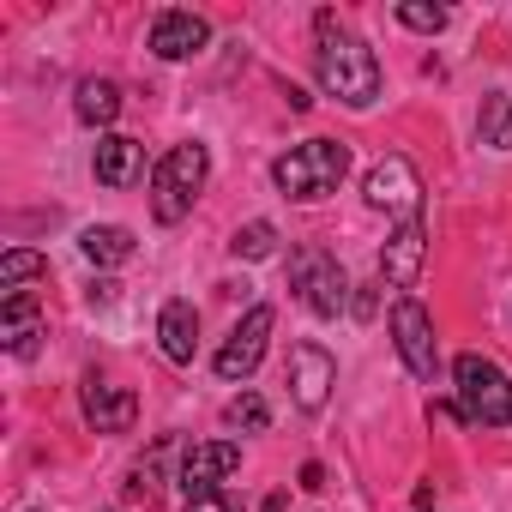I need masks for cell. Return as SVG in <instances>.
<instances>
[{"label": "cell", "mask_w": 512, "mask_h": 512, "mask_svg": "<svg viewBox=\"0 0 512 512\" xmlns=\"http://www.w3.org/2000/svg\"><path fill=\"white\" fill-rule=\"evenodd\" d=\"M139 169H145V145H139V139L109 133V139L97 145V181H103V187H133Z\"/></svg>", "instance_id": "cell-16"}, {"label": "cell", "mask_w": 512, "mask_h": 512, "mask_svg": "<svg viewBox=\"0 0 512 512\" xmlns=\"http://www.w3.org/2000/svg\"><path fill=\"white\" fill-rule=\"evenodd\" d=\"M79 253L91 266H127L133 260V229H121V223H91V229H79Z\"/></svg>", "instance_id": "cell-17"}, {"label": "cell", "mask_w": 512, "mask_h": 512, "mask_svg": "<svg viewBox=\"0 0 512 512\" xmlns=\"http://www.w3.org/2000/svg\"><path fill=\"white\" fill-rule=\"evenodd\" d=\"M133 416H139V398L127 392V386H109V380H85V422L97 428V434H127L133 428Z\"/></svg>", "instance_id": "cell-13"}, {"label": "cell", "mask_w": 512, "mask_h": 512, "mask_svg": "<svg viewBox=\"0 0 512 512\" xmlns=\"http://www.w3.org/2000/svg\"><path fill=\"white\" fill-rule=\"evenodd\" d=\"M181 512H241V506H235L223 488H199V494H187V506H181Z\"/></svg>", "instance_id": "cell-25"}, {"label": "cell", "mask_w": 512, "mask_h": 512, "mask_svg": "<svg viewBox=\"0 0 512 512\" xmlns=\"http://www.w3.org/2000/svg\"><path fill=\"white\" fill-rule=\"evenodd\" d=\"M302 488L320 494V488H326V470H320V464H302Z\"/></svg>", "instance_id": "cell-28"}, {"label": "cell", "mask_w": 512, "mask_h": 512, "mask_svg": "<svg viewBox=\"0 0 512 512\" xmlns=\"http://www.w3.org/2000/svg\"><path fill=\"white\" fill-rule=\"evenodd\" d=\"M368 205L380 211H398V217H422V175L410 169V157H380L362 181Z\"/></svg>", "instance_id": "cell-7"}, {"label": "cell", "mask_w": 512, "mask_h": 512, "mask_svg": "<svg viewBox=\"0 0 512 512\" xmlns=\"http://www.w3.org/2000/svg\"><path fill=\"white\" fill-rule=\"evenodd\" d=\"M398 25H410V31H446V7H422V0H404L398 7Z\"/></svg>", "instance_id": "cell-24"}, {"label": "cell", "mask_w": 512, "mask_h": 512, "mask_svg": "<svg viewBox=\"0 0 512 512\" xmlns=\"http://www.w3.org/2000/svg\"><path fill=\"white\" fill-rule=\"evenodd\" d=\"M0 338H7V350L19 362L37 356V338H43V302L31 290H13L7 302H0Z\"/></svg>", "instance_id": "cell-12"}, {"label": "cell", "mask_w": 512, "mask_h": 512, "mask_svg": "<svg viewBox=\"0 0 512 512\" xmlns=\"http://www.w3.org/2000/svg\"><path fill=\"white\" fill-rule=\"evenodd\" d=\"M476 139L494 145V151H512V97H482V115H476Z\"/></svg>", "instance_id": "cell-19"}, {"label": "cell", "mask_w": 512, "mask_h": 512, "mask_svg": "<svg viewBox=\"0 0 512 512\" xmlns=\"http://www.w3.org/2000/svg\"><path fill=\"white\" fill-rule=\"evenodd\" d=\"M452 380H458V410L470 428H512V380L488 356H476V350L458 356Z\"/></svg>", "instance_id": "cell-3"}, {"label": "cell", "mask_w": 512, "mask_h": 512, "mask_svg": "<svg viewBox=\"0 0 512 512\" xmlns=\"http://www.w3.org/2000/svg\"><path fill=\"white\" fill-rule=\"evenodd\" d=\"M290 290L302 296V308L308 314H320V320H338L344 308H350V278H344V266L332 260L326 247H302L296 260H290Z\"/></svg>", "instance_id": "cell-5"}, {"label": "cell", "mask_w": 512, "mask_h": 512, "mask_svg": "<svg viewBox=\"0 0 512 512\" xmlns=\"http://www.w3.org/2000/svg\"><path fill=\"white\" fill-rule=\"evenodd\" d=\"M49 272V260H43V253H31V247H7V260H0V290H19L25 278H43Z\"/></svg>", "instance_id": "cell-22"}, {"label": "cell", "mask_w": 512, "mask_h": 512, "mask_svg": "<svg viewBox=\"0 0 512 512\" xmlns=\"http://www.w3.org/2000/svg\"><path fill=\"white\" fill-rule=\"evenodd\" d=\"M157 344H163V356L175 362V368H187L193 362V350H199V314H193V302H163V314H157Z\"/></svg>", "instance_id": "cell-15"}, {"label": "cell", "mask_w": 512, "mask_h": 512, "mask_svg": "<svg viewBox=\"0 0 512 512\" xmlns=\"http://www.w3.org/2000/svg\"><path fill=\"white\" fill-rule=\"evenodd\" d=\"M229 470H241V446H229V440L187 446V458H181V488H187V494H199V488H217Z\"/></svg>", "instance_id": "cell-14"}, {"label": "cell", "mask_w": 512, "mask_h": 512, "mask_svg": "<svg viewBox=\"0 0 512 512\" xmlns=\"http://www.w3.org/2000/svg\"><path fill=\"white\" fill-rule=\"evenodd\" d=\"M314 67H320V85L326 97L350 103V109H368L380 97V61L368 43L332 31V13H320V49H314Z\"/></svg>", "instance_id": "cell-1"}, {"label": "cell", "mask_w": 512, "mask_h": 512, "mask_svg": "<svg viewBox=\"0 0 512 512\" xmlns=\"http://www.w3.org/2000/svg\"><path fill=\"white\" fill-rule=\"evenodd\" d=\"M163 458H169V440H157V452H151L145 464H133V470H127V500L157 506V494H163Z\"/></svg>", "instance_id": "cell-20"}, {"label": "cell", "mask_w": 512, "mask_h": 512, "mask_svg": "<svg viewBox=\"0 0 512 512\" xmlns=\"http://www.w3.org/2000/svg\"><path fill=\"white\" fill-rule=\"evenodd\" d=\"M73 109H79L85 127H109V121L121 115V85H115V79H85L79 97H73Z\"/></svg>", "instance_id": "cell-18"}, {"label": "cell", "mask_w": 512, "mask_h": 512, "mask_svg": "<svg viewBox=\"0 0 512 512\" xmlns=\"http://www.w3.org/2000/svg\"><path fill=\"white\" fill-rule=\"evenodd\" d=\"M272 326H278V314L272 308H247V320L229 332V344L217 350V374L223 380H247L253 368H260V356H266V338H272Z\"/></svg>", "instance_id": "cell-8"}, {"label": "cell", "mask_w": 512, "mask_h": 512, "mask_svg": "<svg viewBox=\"0 0 512 512\" xmlns=\"http://www.w3.org/2000/svg\"><path fill=\"white\" fill-rule=\"evenodd\" d=\"M205 43H211V25H205L199 13L169 7V13L151 19V55H157V61H187V55H199Z\"/></svg>", "instance_id": "cell-11"}, {"label": "cell", "mask_w": 512, "mask_h": 512, "mask_svg": "<svg viewBox=\"0 0 512 512\" xmlns=\"http://www.w3.org/2000/svg\"><path fill=\"white\" fill-rule=\"evenodd\" d=\"M344 175H350V145H338V139H302L296 151H284L272 163V181L290 199H326L344 187Z\"/></svg>", "instance_id": "cell-2"}, {"label": "cell", "mask_w": 512, "mask_h": 512, "mask_svg": "<svg viewBox=\"0 0 512 512\" xmlns=\"http://www.w3.org/2000/svg\"><path fill=\"white\" fill-rule=\"evenodd\" d=\"M332 386H338V362H332L320 344H296V350H290V392H296V410L320 416L326 398H332Z\"/></svg>", "instance_id": "cell-9"}, {"label": "cell", "mask_w": 512, "mask_h": 512, "mask_svg": "<svg viewBox=\"0 0 512 512\" xmlns=\"http://www.w3.org/2000/svg\"><path fill=\"white\" fill-rule=\"evenodd\" d=\"M392 344H398V356H404V368H410L416 380H434V374H440L434 320H428V308H422L416 296H398V302H392Z\"/></svg>", "instance_id": "cell-6"}, {"label": "cell", "mask_w": 512, "mask_h": 512, "mask_svg": "<svg viewBox=\"0 0 512 512\" xmlns=\"http://www.w3.org/2000/svg\"><path fill=\"white\" fill-rule=\"evenodd\" d=\"M85 302H91V308H115V302H121V284H115V278H97V284L85 290Z\"/></svg>", "instance_id": "cell-26"}, {"label": "cell", "mask_w": 512, "mask_h": 512, "mask_svg": "<svg viewBox=\"0 0 512 512\" xmlns=\"http://www.w3.org/2000/svg\"><path fill=\"white\" fill-rule=\"evenodd\" d=\"M229 253H235V260H272V253H278V229H272L266 217H253V223L235 229Z\"/></svg>", "instance_id": "cell-21"}, {"label": "cell", "mask_w": 512, "mask_h": 512, "mask_svg": "<svg viewBox=\"0 0 512 512\" xmlns=\"http://www.w3.org/2000/svg\"><path fill=\"white\" fill-rule=\"evenodd\" d=\"M205 175H211V157H205V145H175L157 169H151V211H157V223H181L187 211H193V199H199V187H205Z\"/></svg>", "instance_id": "cell-4"}, {"label": "cell", "mask_w": 512, "mask_h": 512, "mask_svg": "<svg viewBox=\"0 0 512 512\" xmlns=\"http://www.w3.org/2000/svg\"><path fill=\"white\" fill-rule=\"evenodd\" d=\"M223 422H229V428H247V434H266V428H272V404H266L260 392H241V398L223 410Z\"/></svg>", "instance_id": "cell-23"}, {"label": "cell", "mask_w": 512, "mask_h": 512, "mask_svg": "<svg viewBox=\"0 0 512 512\" xmlns=\"http://www.w3.org/2000/svg\"><path fill=\"white\" fill-rule=\"evenodd\" d=\"M350 308H356V320H374V290H356Z\"/></svg>", "instance_id": "cell-27"}, {"label": "cell", "mask_w": 512, "mask_h": 512, "mask_svg": "<svg viewBox=\"0 0 512 512\" xmlns=\"http://www.w3.org/2000/svg\"><path fill=\"white\" fill-rule=\"evenodd\" d=\"M422 253H428V229H422V217H404V223L392 229L386 253H380V278H386L392 290H410V284L422 278Z\"/></svg>", "instance_id": "cell-10"}]
</instances>
